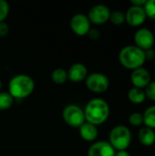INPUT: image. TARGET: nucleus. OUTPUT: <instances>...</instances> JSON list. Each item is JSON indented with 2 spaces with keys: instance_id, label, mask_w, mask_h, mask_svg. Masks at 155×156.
<instances>
[{
  "instance_id": "29",
  "label": "nucleus",
  "mask_w": 155,
  "mask_h": 156,
  "mask_svg": "<svg viewBox=\"0 0 155 156\" xmlns=\"http://www.w3.org/2000/svg\"><path fill=\"white\" fill-rule=\"evenodd\" d=\"M115 156H132V155H131V154H130L127 150H125V151H117V152H116V154H115Z\"/></svg>"
},
{
  "instance_id": "3",
  "label": "nucleus",
  "mask_w": 155,
  "mask_h": 156,
  "mask_svg": "<svg viewBox=\"0 0 155 156\" xmlns=\"http://www.w3.org/2000/svg\"><path fill=\"white\" fill-rule=\"evenodd\" d=\"M119 61L122 67L127 69L134 70L142 68L145 63L144 51L135 45H129L121 49L119 53Z\"/></svg>"
},
{
  "instance_id": "2",
  "label": "nucleus",
  "mask_w": 155,
  "mask_h": 156,
  "mask_svg": "<svg viewBox=\"0 0 155 156\" xmlns=\"http://www.w3.org/2000/svg\"><path fill=\"white\" fill-rule=\"evenodd\" d=\"M35 89L34 80L26 74L14 76L8 84V93L16 100H23L29 97Z\"/></svg>"
},
{
  "instance_id": "23",
  "label": "nucleus",
  "mask_w": 155,
  "mask_h": 156,
  "mask_svg": "<svg viewBox=\"0 0 155 156\" xmlns=\"http://www.w3.org/2000/svg\"><path fill=\"white\" fill-rule=\"evenodd\" d=\"M9 4L5 0H0V23L5 22V19L9 14Z\"/></svg>"
},
{
  "instance_id": "25",
  "label": "nucleus",
  "mask_w": 155,
  "mask_h": 156,
  "mask_svg": "<svg viewBox=\"0 0 155 156\" xmlns=\"http://www.w3.org/2000/svg\"><path fill=\"white\" fill-rule=\"evenodd\" d=\"M9 33V26L5 22L0 23V37H5Z\"/></svg>"
},
{
  "instance_id": "7",
  "label": "nucleus",
  "mask_w": 155,
  "mask_h": 156,
  "mask_svg": "<svg viewBox=\"0 0 155 156\" xmlns=\"http://www.w3.org/2000/svg\"><path fill=\"white\" fill-rule=\"evenodd\" d=\"M111 10L110 8L103 4H99L93 5L88 14V18L90 23L94 25H103L110 20Z\"/></svg>"
},
{
  "instance_id": "10",
  "label": "nucleus",
  "mask_w": 155,
  "mask_h": 156,
  "mask_svg": "<svg viewBox=\"0 0 155 156\" xmlns=\"http://www.w3.org/2000/svg\"><path fill=\"white\" fill-rule=\"evenodd\" d=\"M147 16L143 6H134L131 5L125 13V22L133 27L142 26Z\"/></svg>"
},
{
  "instance_id": "1",
  "label": "nucleus",
  "mask_w": 155,
  "mask_h": 156,
  "mask_svg": "<svg viewBox=\"0 0 155 156\" xmlns=\"http://www.w3.org/2000/svg\"><path fill=\"white\" fill-rule=\"evenodd\" d=\"M83 111L86 122L95 126L104 123L110 116V106L105 100L100 98L90 100Z\"/></svg>"
},
{
  "instance_id": "16",
  "label": "nucleus",
  "mask_w": 155,
  "mask_h": 156,
  "mask_svg": "<svg viewBox=\"0 0 155 156\" xmlns=\"http://www.w3.org/2000/svg\"><path fill=\"white\" fill-rule=\"evenodd\" d=\"M128 99L132 103L136 104V105L143 103L146 100L144 90L134 88V87L130 89L128 91Z\"/></svg>"
},
{
  "instance_id": "9",
  "label": "nucleus",
  "mask_w": 155,
  "mask_h": 156,
  "mask_svg": "<svg viewBox=\"0 0 155 156\" xmlns=\"http://www.w3.org/2000/svg\"><path fill=\"white\" fill-rule=\"evenodd\" d=\"M70 28L77 36H86L90 30V22L84 14H76L70 19Z\"/></svg>"
},
{
  "instance_id": "24",
  "label": "nucleus",
  "mask_w": 155,
  "mask_h": 156,
  "mask_svg": "<svg viewBox=\"0 0 155 156\" xmlns=\"http://www.w3.org/2000/svg\"><path fill=\"white\" fill-rule=\"evenodd\" d=\"M144 92L146 95V99L155 101V80L149 83V85L144 89Z\"/></svg>"
},
{
  "instance_id": "19",
  "label": "nucleus",
  "mask_w": 155,
  "mask_h": 156,
  "mask_svg": "<svg viewBox=\"0 0 155 156\" xmlns=\"http://www.w3.org/2000/svg\"><path fill=\"white\" fill-rule=\"evenodd\" d=\"M15 99L6 91H0V112L10 109Z\"/></svg>"
},
{
  "instance_id": "15",
  "label": "nucleus",
  "mask_w": 155,
  "mask_h": 156,
  "mask_svg": "<svg viewBox=\"0 0 155 156\" xmlns=\"http://www.w3.org/2000/svg\"><path fill=\"white\" fill-rule=\"evenodd\" d=\"M138 139L142 145L151 147L155 144V131L146 126H143L140 129L138 133Z\"/></svg>"
},
{
  "instance_id": "8",
  "label": "nucleus",
  "mask_w": 155,
  "mask_h": 156,
  "mask_svg": "<svg viewBox=\"0 0 155 156\" xmlns=\"http://www.w3.org/2000/svg\"><path fill=\"white\" fill-rule=\"evenodd\" d=\"M133 39L135 46L143 51L153 48L155 42L153 33L146 27H142L138 29L134 34Z\"/></svg>"
},
{
  "instance_id": "18",
  "label": "nucleus",
  "mask_w": 155,
  "mask_h": 156,
  "mask_svg": "<svg viewBox=\"0 0 155 156\" xmlns=\"http://www.w3.org/2000/svg\"><path fill=\"white\" fill-rule=\"evenodd\" d=\"M51 80L56 84H64L68 80V72L64 69L58 68L52 71L51 73Z\"/></svg>"
},
{
  "instance_id": "14",
  "label": "nucleus",
  "mask_w": 155,
  "mask_h": 156,
  "mask_svg": "<svg viewBox=\"0 0 155 156\" xmlns=\"http://www.w3.org/2000/svg\"><path fill=\"white\" fill-rule=\"evenodd\" d=\"M79 129L81 138L86 142H94L99 135L97 126L87 122H85Z\"/></svg>"
},
{
  "instance_id": "12",
  "label": "nucleus",
  "mask_w": 155,
  "mask_h": 156,
  "mask_svg": "<svg viewBox=\"0 0 155 156\" xmlns=\"http://www.w3.org/2000/svg\"><path fill=\"white\" fill-rule=\"evenodd\" d=\"M116 151L107 141L94 143L88 150V156H115Z\"/></svg>"
},
{
  "instance_id": "30",
  "label": "nucleus",
  "mask_w": 155,
  "mask_h": 156,
  "mask_svg": "<svg viewBox=\"0 0 155 156\" xmlns=\"http://www.w3.org/2000/svg\"><path fill=\"white\" fill-rule=\"evenodd\" d=\"M1 88H2V80H0V90H1Z\"/></svg>"
},
{
  "instance_id": "26",
  "label": "nucleus",
  "mask_w": 155,
  "mask_h": 156,
  "mask_svg": "<svg viewBox=\"0 0 155 156\" xmlns=\"http://www.w3.org/2000/svg\"><path fill=\"white\" fill-rule=\"evenodd\" d=\"M89 36V37L90 39H93V40H96V39H99L100 37V33L98 29H95V28H90V30L89 31V33L87 34Z\"/></svg>"
},
{
  "instance_id": "4",
  "label": "nucleus",
  "mask_w": 155,
  "mask_h": 156,
  "mask_svg": "<svg viewBox=\"0 0 155 156\" xmlns=\"http://www.w3.org/2000/svg\"><path fill=\"white\" fill-rule=\"evenodd\" d=\"M131 130L125 125H117L111 129L109 134V143L117 151L127 150L132 143Z\"/></svg>"
},
{
  "instance_id": "20",
  "label": "nucleus",
  "mask_w": 155,
  "mask_h": 156,
  "mask_svg": "<svg viewBox=\"0 0 155 156\" xmlns=\"http://www.w3.org/2000/svg\"><path fill=\"white\" fill-rule=\"evenodd\" d=\"M110 21L115 26H121L125 22V14L120 10H115L111 12Z\"/></svg>"
},
{
  "instance_id": "6",
  "label": "nucleus",
  "mask_w": 155,
  "mask_h": 156,
  "mask_svg": "<svg viewBox=\"0 0 155 156\" xmlns=\"http://www.w3.org/2000/svg\"><path fill=\"white\" fill-rule=\"evenodd\" d=\"M85 84L88 90L95 93H103L110 87L109 78L100 72H93L88 75L85 80Z\"/></svg>"
},
{
  "instance_id": "28",
  "label": "nucleus",
  "mask_w": 155,
  "mask_h": 156,
  "mask_svg": "<svg viewBox=\"0 0 155 156\" xmlns=\"http://www.w3.org/2000/svg\"><path fill=\"white\" fill-rule=\"evenodd\" d=\"M130 3H131L132 5H134V6H143V5L146 3V0H131Z\"/></svg>"
},
{
  "instance_id": "5",
  "label": "nucleus",
  "mask_w": 155,
  "mask_h": 156,
  "mask_svg": "<svg viewBox=\"0 0 155 156\" xmlns=\"http://www.w3.org/2000/svg\"><path fill=\"white\" fill-rule=\"evenodd\" d=\"M64 122L70 127L79 128L85 122L84 111L76 104L67 105L62 112Z\"/></svg>"
},
{
  "instance_id": "27",
  "label": "nucleus",
  "mask_w": 155,
  "mask_h": 156,
  "mask_svg": "<svg viewBox=\"0 0 155 156\" xmlns=\"http://www.w3.org/2000/svg\"><path fill=\"white\" fill-rule=\"evenodd\" d=\"M144 56L146 60H153L155 58V50L153 48H150L144 51Z\"/></svg>"
},
{
  "instance_id": "13",
  "label": "nucleus",
  "mask_w": 155,
  "mask_h": 156,
  "mask_svg": "<svg viewBox=\"0 0 155 156\" xmlns=\"http://www.w3.org/2000/svg\"><path fill=\"white\" fill-rule=\"evenodd\" d=\"M67 72H68V80L75 83L85 80L89 75L87 67L82 63H75L71 65V67Z\"/></svg>"
},
{
  "instance_id": "22",
  "label": "nucleus",
  "mask_w": 155,
  "mask_h": 156,
  "mask_svg": "<svg viewBox=\"0 0 155 156\" xmlns=\"http://www.w3.org/2000/svg\"><path fill=\"white\" fill-rule=\"evenodd\" d=\"M143 8L146 16L150 19L155 20V0H146Z\"/></svg>"
},
{
  "instance_id": "11",
  "label": "nucleus",
  "mask_w": 155,
  "mask_h": 156,
  "mask_svg": "<svg viewBox=\"0 0 155 156\" xmlns=\"http://www.w3.org/2000/svg\"><path fill=\"white\" fill-rule=\"evenodd\" d=\"M131 81L134 88L144 90L152 81V76L148 69L142 67L132 71Z\"/></svg>"
},
{
  "instance_id": "21",
  "label": "nucleus",
  "mask_w": 155,
  "mask_h": 156,
  "mask_svg": "<svg viewBox=\"0 0 155 156\" xmlns=\"http://www.w3.org/2000/svg\"><path fill=\"white\" fill-rule=\"evenodd\" d=\"M129 123L133 127H140L143 124V116L140 112H132L128 118Z\"/></svg>"
},
{
  "instance_id": "17",
  "label": "nucleus",
  "mask_w": 155,
  "mask_h": 156,
  "mask_svg": "<svg viewBox=\"0 0 155 156\" xmlns=\"http://www.w3.org/2000/svg\"><path fill=\"white\" fill-rule=\"evenodd\" d=\"M143 124L144 126L151 128L153 130L155 129V105H152L148 107L143 114Z\"/></svg>"
}]
</instances>
